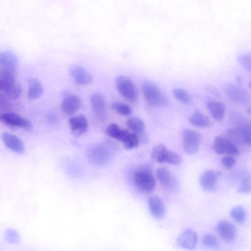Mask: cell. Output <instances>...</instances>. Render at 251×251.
Here are the masks:
<instances>
[{
  "mask_svg": "<svg viewBox=\"0 0 251 251\" xmlns=\"http://www.w3.org/2000/svg\"><path fill=\"white\" fill-rule=\"evenodd\" d=\"M0 120L4 125L11 127L29 129L32 126L29 120L14 112L1 113Z\"/></svg>",
  "mask_w": 251,
  "mask_h": 251,
  "instance_id": "10",
  "label": "cell"
},
{
  "mask_svg": "<svg viewBox=\"0 0 251 251\" xmlns=\"http://www.w3.org/2000/svg\"><path fill=\"white\" fill-rule=\"evenodd\" d=\"M21 89V85L16 82L15 74L0 70V92L8 97L13 98L19 94Z\"/></svg>",
  "mask_w": 251,
  "mask_h": 251,
  "instance_id": "3",
  "label": "cell"
},
{
  "mask_svg": "<svg viewBox=\"0 0 251 251\" xmlns=\"http://www.w3.org/2000/svg\"><path fill=\"white\" fill-rule=\"evenodd\" d=\"M224 90L226 97L234 103L246 104L250 100L251 97L248 92L238 85L227 83L224 85Z\"/></svg>",
  "mask_w": 251,
  "mask_h": 251,
  "instance_id": "7",
  "label": "cell"
},
{
  "mask_svg": "<svg viewBox=\"0 0 251 251\" xmlns=\"http://www.w3.org/2000/svg\"><path fill=\"white\" fill-rule=\"evenodd\" d=\"M133 181L136 188L141 193L150 194L155 187V179L151 170L147 167H142L134 173Z\"/></svg>",
  "mask_w": 251,
  "mask_h": 251,
  "instance_id": "2",
  "label": "cell"
},
{
  "mask_svg": "<svg viewBox=\"0 0 251 251\" xmlns=\"http://www.w3.org/2000/svg\"><path fill=\"white\" fill-rule=\"evenodd\" d=\"M148 202L150 213L154 218L161 219L164 216L165 206L160 197L152 196L149 198Z\"/></svg>",
  "mask_w": 251,
  "mask_h": 251,
  "instance_id": "19",
  "label": "cell"
},
{
  "mask_svg": "<svg viewBox=\"0 0 251 251\" xmlns=\"http://www.w3.org/2000/svg\"><path fill=\"white\" fill-rule=\"evenodd\" d=\"M70 74L76 83L84 85L92 81L91 74L83 67L78 65H73L70 68Z\"/></svg>",
  "mask_w": 251,
  "mask_h": 251,
  "instance_id": "17",
  "label": "cell"
},
{
  "mask_svg": "<svg viewBox=\"0 0 251 251\" xmlns=\"http://www.w3.org/2000/svg\"><path fill=\"white\" fill-rule=\"evenodd\" d=\"M212 149L218 154L237 155L239 153L237 146L227 138L222 136L215 137L212 144Z\"/></svg>",
  "mask_w": 251,
  "mask_h": 251,
  "instance_id": "9",
  "label": "cell"
},
{
  "mask_svg": "<svg viewBox=\"0 0 251 251\" xmlns=\"http://www.w3.org/2000/svg\"><path fill=\"white\" fill-rule=\"evenodd\" d=\"M89 159L100 165L106 164L111 158V149L107 145L98 144L91 147L88 151Z\"/></svg>",
  "mask_w": 251,
  "mask_h": 251,
  "instance_id": "6",
  "label": "cell"
},
{
  "mask_svg": "<svg viewBox=\"0 0 251 251\" xmlns=\"http://www.w3.org/2000/svg\"><path fill=\"white\" fill-rule=\"evenodd\" d=\"M126 125L133 133L136 134L141 133L145 128L144 122L138 117L128 118L126 122Z\"/></svg>",
  "mask_w": 251,
  "mask_h": 251,
  "instance_id": "25",
  "label": "cell"
},
{
  "mask_svg": "<svg viewBox=\"0 0 251 251\" xmlns=\"http://www.w3.org/2000/svg\"><path fill=\"white\" fill-rule=\"evenodd\" d=\"M242 132L244 143L251 146V121L247 122L243 126Z\"/></svg>",
  "mask_w": 251,
  "mask_h": 251,
  "instance_id": "36",
  "label": "cell"
},
{
  "mask_svg": "<svg viewBox=\"0 0 251 251\" xmlns=\"http://www.w3.org/2000/svg\"><path fill=\"white\" fill-rule=\"evenodd\" d=\"M112 109L122 116H127L132 112L131 108L127 104L122 102H115L111 105Z\"/></svg>",
  "mask_w": 251,
  "mask_h": 251,
  "instance_id": "30",
  "label": "cell"
},
{
  "mask_svg": "<svg viewBox=\"0 0 251 251\" xmlns=\"http://www.w3.org/2000/svg\"><path fill=\"white\" fill-rule=\"evenodd\" d=\"M248 111L249 113H250L251 114V107L249 108L248 109Z\"/></svg>",
  "mask_w": 251,
  "mask_h": 251,
  "instance_id": "39",
  "label": "cell"
},
{
  "mask_svg": "<svg viewBox=\"0 0 251 251\" xmlns=\"http://www.w3.org/2000/svg\"><path fill=\"white\" fill-rule=\"evenodd\" d=\"M237 59L240 65L251 73V52L240 54Z\"/></svg>",
  "mask_w": 251,
  "mask_h": 251,
  "instance_id": "34",
  "label": "cell"
},
{
  "mask_svg": "<svg viewBox=\"0 0 251 251\" xmlns=\"http://www.w3.org/2000/svg\"><path fill=\"white\" fill-rule=\"evenodd\" d=\"M221 163L225 168L229 169L235 165L236 160L232 155H227L222 158Z\"/></svg>",
  "mask_w": 251,
  "mask_h": 251,
  "instance_id": "38",
  "label": "cell"
},
{
  "mask_svg": "<svg viewBox=\"0 0 251 251\" xmlns=\"http://www.w3.org/2000/svg\"><path fill=\"white\" fill-rule=\"evenodd\" d=\"M238 192L243 194L251 193V176H250L245 175L242 176Z\"/></svg>",
  "mask_w": 251,
  "mask_h": 251,
  "instance_id": "33",
  "label": "cell"
},
{
  "mask_svg": "<svg viewBox=\"0 0 251 251\" xmlns=\"http://www.w3.org/2000/svg\"><path fill=\"white\" fill-rule=\"evenodd\" d=\"M90 102L95 117L104 120L107 115V101L105 96L100 92H95L91 96Z\"/></svg>",
  "mask_w": 251,
  "mask_h": 251,
  "instance_id": "8",
  "label": "cell"
},
{
  "mask_svg": "<svg viewBox=\"0 0 251 251\" xmlns=\"http://www.w3.org/2000/svg\"><path fill=\"white\" fill-rule=\"evenodd\" d=\"M5 236L7 242L12 244L18 243L20 240L19 234L14 229H7L5 232Z\"/></svg>",
  "mask_w": 251,
  "mask_h": 251,
  "instance_id": "37",
  "label": "cell"
},
{
  "mask_svg": "<svg viewBox=\"0 0 251 251\" xmlns=\"http://www.w3.org/2000/svg\"><path fill=\"white\" fill-rule=\"evenodd\" d=\"M0 70L8 71L15 75L18 66L16 55L9 51L1 52L0 55Z\"/></svg>",
  "mask_w": 251,
  "mask_h": 251,
  "instance_id": "16",
  "label": "cell"
},
{
  "mask_svg": "<svg viewBox=\"0 0 251 251\" xmlns=\"http://www.w3.org/2000/svg\"><path fill=\"white\" fill-rule=\"evenodd\" d=\"M27 96L29 99L34 100L39 97L43 92L42 85L39 80L32 77L28 80Z\"/></svg>",
  "mask_w": 251,
  "mask_h": 251,
  "instance_id": "22",
  "label": "cell"
},
{
  "mask_svg": "<svg viewBox=\"0 0 251 251\" xmlns=\"http://www.w3.org/2000/svg\"><path fill=\"white\" fill-rule=\"evenodd\" d=\"M202 242L205 246L212 249H217L220 246L218 238L213 234L206 233L202 238Z\"/></svg>",
  "mask_w": 251,
  "mask_h": 251,
  "instance_id": "31",
  "label": "cell"
},
{
  "mask_svg": "<svg viewBox=\"0 0 251 251\" xmlns=\"http://www.w3.org/2000/svg\"><path fill=\"white\" fill-rule=\"evenodd\" d=\"M1 139L7 148L11 151L22 153L25 151V146L22 140L16 135L8 132H2Z\"/></svg>",
  "mask_w": 251,
  "mask_h": 251,
  "instance_id": "15",
  "label": "cell"
},
{
  "mask_svg": "<svg viewBox=\"0 0 251 251\" xmlns=\"http://www.w3.org/2000/svg\"><path fill=\"white\" fill-rule=\"evenodd\" d=\"M201 142V136L197 131L186 129L182 133V147L188 154H194L199 149Z\"/></svg>",
  "mask_w": 251,
  "mask_h": 251,
  "instance_id": "5",
  "label": "cell"
},
{
  "mask_svg": "<svg viewBox=\"0 0 251 251\" xmlns=\"http://www.w3.org/2000/svg\"><path fill=\"white\" fill-rule=\"evenodd\" d=\"M243 126H235L234 127L228 129L227 131L226 134L228 137V138H227L236 145L237 144L241 145L245 144L242 132Z\"/></svg>",
  "mask_w": 251,
  "mask_h": 251,
  "instance_id": "24",
  "label": "cell"
},
{
  "mask_svg": "<svg viewBox=\"0 0 251 251\" xmlns=\"http://www.w3.org/2000/svg\"><path fill=\"white\" fill-rule=\"evenodd\" d=\"M117 89L121 96L130 102H135L138 99V92L133 81L125 75L116 78Z\"/></svg>",
  "mask_w": 251,
  "mask_h": 251,
  "instance_id": "4",
  "label": "cell"
},
{
  "mask_svg": "<svg viewBox=\"0 0 251 251\" xmlns=\"http://www.w3.org/2000/svg\"><path fill=\"white\" fill-rule=\"evenodd\" d=\"M81 100L80 97L74 94L66 93L61 103L62 111L68 115L75 113L80 108Z\"/></svg>",
  "mask_w": 251,
  "mask_h": 251,
  "instance_id": "13",
  "label": "cell"
},
{
  "mask_svg": "<svg viewBox=\"0 0 251 251\" xmlns=\"http://www.w3.org/2000/svg\"><path fill=\"white\" fill-rule=\"evenodd\" d=\"M122 130L117 124L112 123L106 127V133L110 137L118 141Z\"/></svg>",
  "mask_w": 251,
  "mask_h": 251,
  "instance_id": "35",
  "label": "cell"
},
{
  "mask_svg": "<svg viewBox=\"0 0 251 251\" xmlns=\"http://www.w3.org/2000/svg\"><path fill=\"white\" fill-rule=\"evenodd\" d=\"M230 215L234 221L239 224L244 223L246 218V211L241 205L234 207L230 212Z\"/></svg>",
  "mask_w": 251,
  "mask_h": 251,
  "instance_id": "26",
  "label": "cell"
},
{
  "mask_svg": "<svg viewBox=\"0 0 251 251\" xmlns=\"http://www.w3.org/2000/svg\"><path fill=\"white\" fill-rule=\"evenodd\" d=\"M206 107L214 119L217 121H222L226 112V106L221 101L209 100L206 102Z\"/></svg>",
  "mask_w": 251,
  "mask_h": 251,
  "instance_id": "20",
  "label": "cell"
},
{
  "mask_svg": "<svg viewBox=\"0 0 251 251\" xmlns=\"http://www.w3.org/2000/svg\"><path fill=\"white\" fill-rule=\"evenodd\" d=\"M249 87L251 88V81L249 83Z\"/></svg>",
  "mask_w": 251,
  "mask_h": 251,
  "instance_id": "40",
  "label": "cell"
},
{
  "mask_svg": "<svg viewBox=\"0 0 251 251\" xmlns=\"http://www.w3.org/2000/svg\"><path fill=\"white\" fill-rule=\"evenodd\" d=\"M219 174L212 170L204 171L201 176L200 182L204 191L212 192L216 187Z\"/></svg>",
  "mask_w": 251,
  "mask_h": 251,
  "instance_id": "18",
  "label": "cell"
},
{
  "mask_svg": "<svg viewBox=\"0 0 251 251\" xmlns=\"http://www.w3.org/2000/svg\"><path fill=\"white\" fill-rule=\"evenodd\" d=\"M217 230L219 236L226 242H232L236 236V229L229 222L222 220L218 222Z\"/></svg>",
  "mask_w": 251,
  "mask_h": 251,
  "instance_id": "14",
  "label": "cell"
},
{
  "mask_svg": "<svg viewBox=\"0 0 251 251\" xmlns=\"http://www.w3.org/2000/svg\"><path fill=\"white\" fill-rule=\"evenodd\" d=\"M167 148L163 143L159 144L154 147L151 153L152 160L158 163H162V159Z\"/></svg>",
  "mask_w": 251,
  "mask_h": 251,
  "instance_id": "29",
  "label": "cell"
},
{
  "mask_svg": "<svg viewBox=\"0 0 251 251\" xmlns=\"http://www.w3.org/2000/svg\"><path fill=\"white\" fill-rule=\"evenodd\" d=\"M156 177L161 185L166 188H171L174 183V179L170 171L166 167L158 168L156 171Z\"/></svg>",
  "mask_w": 251,
  "mask_h": 251,
  "instance_id": "21",
  "label": "cell"
},
{
  "mask_svg": "<svg viewBox=\"0 0 251 251\" xmlns=\"http://www.w3.org/2000/svg\"><path fill=\"white\" fill-rule=\"evenodd\" d=\"M69 124L71 132L75 137H79L83 135L88 127V120L82 114L71 117L69 119Z\"/></svg>",
  "mask_w": 251,
  "mask_h": 251,
  "instance_id": "12",
  "label": "cell"
},
{
  "mask_svg": "<svg viewBox=\"0 0 251 251\" xmlns=\"http://www.w3.org/2000/svg\"><path fill=\"white\" fill-rule=\"evenodd\" d=\"M198 241V237L196 232L192 229L187 228L179 235L176 243L181 248L192 251L196 248Z\"/></svg>",
  "mask_w": 251,
  "mask_h": 251,
  "instance_id": "11",
  "label": "cell"
},
{
  "mask_svg": "<svg viewBox=\"0 0 251 251\" xmlns=\"http://www.w3.org/2000/svg\"><path fill=\"white\" fill-rule=\"evenodd\" d=\"M192 125L200 127H208L211 125L209 117L200 111L195 112L189 119Z\"/></svg>",
  "mask_w": 251,
  "mask_h": 251,
  "instance_id": "23",
  "label": "cell"
},
{
  "mask_svg": "<svg viewBox=\"0 0 251 251\" xmlns=\"http://www.w3.org/2000/svg\"><path fill=\"white\" fill-rule=\"evenodd\" d=\"M173 94L175 98L182 103L188 104L191 101V95L187 91L184 89L176 88L173 89Z\"/></svg>",
  "mask_w": 251,
  "mask_h": 251,
  "instance_id": "27",
  "label": "cell"
},
{
  "mask_svg": "<svg viewBox=\"0 0 251 251\" xmlns=\"http://www.w3.org/2000/svg\"><path fill=\"white\" fill-rule=\"evenodd\" d=\"M181 162V158L177 153L168 150L165 151L162 160V163H166L174 165H178Z\"/></svg>",
  "mask_w": 251,
  "mask_h": 251,
  "instance_id": "28",
  "label": "cell"
},
{
  "mask_svg": "<svg viewBox=\"0 0 251 251\" xmlns=\"http://www.w3.org/2000/svg\"><path fill=\"white\" fill-rule=\"evenodd\" d=\"M144 97L149 105L152 107H160L167 105L168 101L162 90L154 83L146 81L142 85Z\"/></svg>",
  "mask_w": 251,
  "mask_h": 251,
  "instance_id": "1",
  "label": "cell"
},
{
  "mask_svg": "<svg viewBox=\"0 0 251 251\" xmlns=\"http://www.w3.org/2000/svg\"><path fill=\"white\" fill-rule=\"evenodd\" d=\"M122 143L124 148L126 150H129L135 149L138 146L139 139L136 133H129Z\"/></svg>",
  "mask_w": 251,
  "mask_h": 251,
  "instance_id": "32",
  "label": "cell"
}]
</instances>
